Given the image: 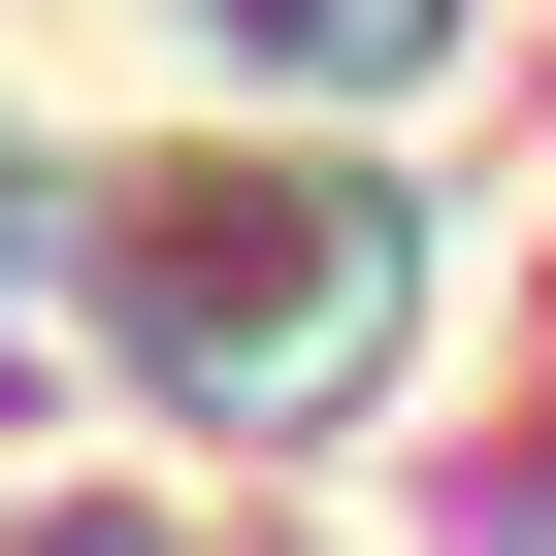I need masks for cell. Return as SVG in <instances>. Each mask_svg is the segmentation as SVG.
Returning a JSON list of instances; mask_svg holds the SVG:
<instances>
[{
    "instance_id": "obj_1",
    "label": "cell",
    "mask_w": 556,
    "mask_h": 556,
    "mask_svg": "<svg viewBox=\"0 0 556 556\" xmlns=\"http://www.w3.org/2000/svg\"><path fill=\"white\" fill-rule=\"evenodd\" d=\"M197 34H229V66H393L426 0H197Z\"/></svg>"
}]
</instances>
